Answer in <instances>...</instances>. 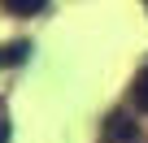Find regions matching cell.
I'll return each instance as SVG.
<instances>
[{
  "mask_svg": "<svg viewBox=\"0 0 148 143\" xmlns=\"http://www.w3.org/2000/svg\"><path fill=\"white\" fill-rule=\"evenodd\" d=\"M0 143H9V121H0Z\"/></svg>",
  "mask_w": 148,
  "mask_h": 143,
  "instance_id": "5",
  "label": "cell"
},
{
  "mask_svg": "<svg viewBox=\"0 0 148 143\" xmlns=\"http://www.w3.org/2000/svg\"><path fill=\"white\" fill-rule=\"evenodd\" d=\"M31 61V43H5L0 48V69H13V65H26Z\"/></svg>",
  "mask_w": 148,
  "mask_h": 143,
  "instance_id": "2",
  "label": "cell"
},
{
  "mask_svg": "<svg viewBox=\"0 0 148 143\" xmlns=\"http://www.w3.org/2000/svg\"><path fill=\"white\" fill-rule=\"evenodd\" d=\"M144 5H148V0H144Z\"/></svg>",
  "mask_w": 148,
  "mask_h": 143,
  "instance_id": "6",
  "label": "cell"
},
{
  "mask_svg": "<svg viewBox=\"0 0 148 143\" xmlns=\"http://www.w3.org/2000/svg\"><path fill=\"white\" fill-rule=\"evenodd\" d=\"M0 5H5L9 13H22V18H31V13H39L48 0H0Z\"/></svg>",
  "mask_w": 148,
  "mask_h": 143,
  "instance_id": "4",
  "label": "cell"
},
{
  "mask_svg": "<svg viewBox=\"0 0 148 143\" xmlns=\"http://www.w3.org/2000/svg\"><path fill=\"white\" fill-rule=\"evenodd\" d=\"M131 100H135V108H139V113H148V69H139V74H135Z\"/></svg>",
  "mask_w": 148,
  "mask_h": 143,
  "instance_id": "3",
  "label": "cell"
},
{
  "mask_svg": "<svg viewBox=\"0 0 148 143\" xmlns=\"http://www.w3.org/2000/svg\"><path fill=\"white\" fill-rule=\"evenodd\" d=\"M139 139V126L126 117V113H109L105 121V143H135Z\"/></svg>",
  "mask_w": 148,
  "mask_h": 143,
  "instance_id": "1",
  "label": "cell"
}]
</instances>
